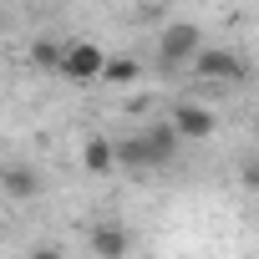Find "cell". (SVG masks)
Wrapping results in <instances>:
<instances>
[{"label":"cell","mask_w":259,"mask_h":259,"mask_svg":"<svg viewBox=\"0 0 259 259\" xmlns=\"http://www.w3.org/2000/svg\"><path fill=\"white\" fill-rule=\"evenodd\" d=\"M92 254L97 259H122L127 254V229L122 224H92Z\"/></svg>","instance_id":"8992f818"},{"label":"cell","mask_w":259,"mask_h":259,"mask_svg":"<svg viewBox=\"0 0 259 259\" xmlns=\"http://www.w3.org/2000/svg\"><path fill=\"white\" fill-rule=\"evenodd\" d=\"M41 6H51V0H41Z\"/></svg>","instance_id":"7c38bea8"},{"label":"cell","mask_w":259,"mask_h":259,"mask_svg":"<svg viewBox=\"0 0 259 259\" xmlns=\"http://www.w3.org/2000/svg\"><path fill=\"white\" fill-rule=\"evenodd\" d=\"M178 133H173V122H158V127H148V133H138V138H127V143H112V153H117V163H127V168H163L173 153H178Z\"/></svg>","instance_id":"6da1fadb"},{"label":"cell","mask_w":259,"mask_h":259,"mask_svg":"<svg viewBox=\"0 0 259 259\" xmlns=\"http://www.w3.org/2000/svg\"><path fill=\"white\" fill-rule=\"evenodd\" d=\"M193 71L203 81H239L244 76V61L234 51H193Z\"/></svg>","instance_id":"277c9868"},{"label":"cell","mask_w":259,"mask_h":259,"mask_svg":"<svg viewBox=\"0 0 259 259\" xmlns=\"http://www.w3.org/2000/svg\"><path fill=\"white\" fill-rule=\"evenodd\" d=\"M102 61H107L102 46H92V41H71V46H61L56 71H61L66 81H97V76H102Z\"/></svg>","instance_id":"7a4b0ae2"},{"label":"cell","mask_w":259,"mask_h":259,"mask_svg":"<svg viewBox=\"0 0 259 259\" xmlns=\"http://www.w3.org/2000/svg\"><path fill=\"white\" fill-rule=\"evenodd\" d=\"M193 51H198V26H188V21L168 26L163 41H158V61H163V66H183Z\"/></svg>","instance_id":"3957f363"},{"label":"cell","mask_w":259,"mask_h":259,"mask_svg":"<svg viewBox=\"0 0 259 259\" xmlns=\"http://www.w3.org/2000/svg\"><path fill=\"white\" fill-rule=\"evenodd\" d=\"M81 163H87L92 173H107V168H117V153H112V143H107V138H87Z\"/></svg>","instance_id":"ba28073f"},{"label":"cell","mask_w":259,"mask_h":259,"mask_svg":"<svg viewBox=\"0 0 259 259\" xmlns=\"http://www.w3.org/2000/svg\"><path fill=\"white\" fill-rule=\"evenodd\" d=\"M31 259H66V254H61V244H36Z\"/></svg>","instance_id":"8fae6325"},{"label":"cell","mask_w":259,"mask_h":259,"mask_svg":"<svg viewBox=\"0 0 259 259\" xmlns=\"http://www.w3.org/2000/svg\"><path fill=\"white\" fill-rule=\"evenodd\" d=\"M31 61H36L41 71H56V61H61V41H51V36H41V41L31 46Z\"/></svg>","instance_id":"30bf717a"},{"label":"cell","mask_w":259,"mask_h":259,"mask_svg":"<svg viewBox=\"0 0 259 259\" xmlns=\"http://www.w3.org/2000/svg\"><path fill=\"white\" fill-rule=\"evenodd\" d=\"M213 112H203L198 102H183V107H173V133L178 138H188V143H203V138H213Z\"/></svg>","instance_id":"5b68a950"},{"label":"cell","mask_w":259,"mask_h":259,"mask_svg":"<svg viewBox=\"0 0 259 259\" xmlns=\"http://www.w3.org/2000/svg\"><path fill=\"white\" fill-rule=\"evenodd\" d=\"M0 188H6L11 198H36L41 193V178L31 168H0Z\"/></svg>","instance_id":"52a82bcc"},{"label":"cell","mask_w":259,"mask_h":259,"mask_svg":"<svg viewBox=\"0 0 259 259\" xmlns=\"http://www.w3.org/2000/svg\"><path fill=\"white\" fill-rule=\"evenodd\" d=\"M102 81H117V87L138 81V61H133V56H107V61H102Z\"/></svg>","instance_id":"9c48e42d"}]
</instances>
